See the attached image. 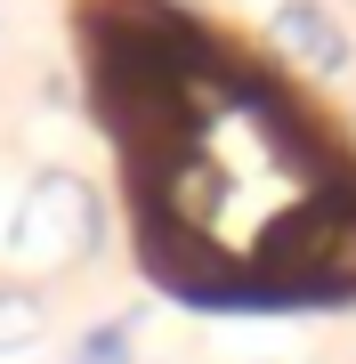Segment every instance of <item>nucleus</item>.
Instances as JSON below:
<instances>
[{
    "mask_svg": "<svg viewBox=\"0 0 356 364\" xmlns=\"http://www.w3.org/2000/svg\"><path fill=\"white\" fill-rule=\"evenodd\" d=\"M259 259H276V284L284 299H332V291H356V195H324L300 210V219H284L267 235Z\"/></svg>",
    "mask_w": 356,
    "mask_h": 364,
    "instance_id": "1",
    "label": "nucleus"
},
{
    "mask_svg": "<svg viewBox=\"0 0 356 364\" xmlns=\"http://www.w3.org/2000/svg\"><path fill=\"white\" fill-rule=\"evenodd\" d=\"M16 243L25 251H57V259L90 251L97 243V210H90V195H81V178L49 170V178H41V203L25 210V227H16Z\"/></svg>",
    "mask_w": 356,
    "mask_h": 364,
    "instance_id": "2",
    "label": "nucleus"
},
{
    "mask_svg": "<svg viewBox=\"0 0 356 364\" xmlns=\"http://www.w3.org/2000/svg\"><path fill=\"white\" fill-rule=\"evenodd\" d=\"M276 49L300 73H340L348 65V33L332 25L324 0H284V9H276Z\"/></svg>",
    "mask_w": 356,
    "mask_h": 364,
    "instance_id": "3",
    "label": "nucleus"
},
{
    "mask_svg": "<svg viewBox=\"0 0 356 364\" xmlns=\"http://www.w3.org/2000/svg\"><path fill=\"white\" fill-rule=\"evenodd\" d=\"M41 324H49V316H41V299H33L25 284H0V356H9V348H33Z\"/></svg>",
    "mask_w": 356,
    "mask_h": 364,
    "instance_id": "4",
    "label": "nucleus"
},
{
    "mask_svg": "<svg viewBox=\"0 0 356 364\" xmlns=\"http://www.w3.org/2000/svg\"><path fill=\"white\" fill-rule=\"evenodd\" d=\"M73 364H130V324H97V332L73 348Z\"/></svg>",
    "mask_w": 356,
    "mask_h": 364,
    "instance_id": "5",
    "label": "nucleus"
}]
</instances>
